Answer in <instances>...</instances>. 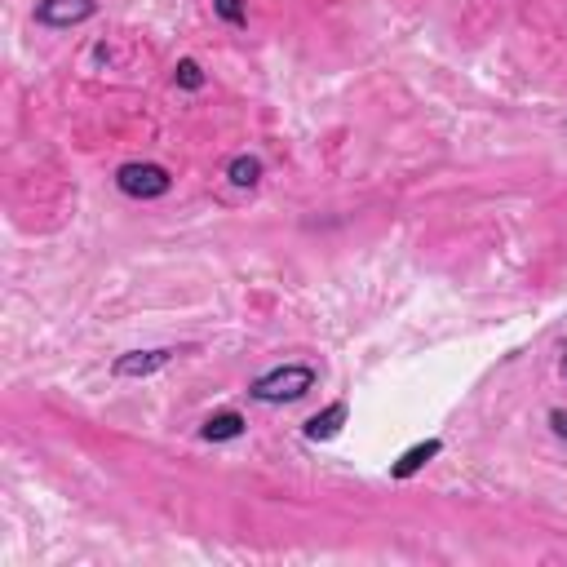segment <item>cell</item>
<instances>
[{
	"mask_svg": "<svg viewBox=\"0 0 567 567\" xmlns=\"http://www.w3.org/2000/svg\"><path fill=\"white\" fill-rule=\"evenodd\" d=\"M311 386H315V368L284 364V368H271V373L257 377L249 386V395L257 404H293V399H302Z\"/></svg>",
	"mask_w": 567,
	"mask_h": 567,
	"instance_id": "cell-1",
	"label": "cell"
},
{
	"mask_svg": "<svg viewBox=\"0 0 567 567\" xmlns=\"http://www.w3.org/2000/svg\"><path fill=\"white\" fill-rule=\"evenodd\" d=\"M116 187L133 195V200H160V195H169L173 178L164 164H151V160H129L116 169Z\"/></svg>",
	"mask_w": 567,
	"mask_h": 567,
	"instance_id": "cell-2",
	"label": "cell"
},
{
	"mask_svg": "<svg viewBox=\"0 0 567 567\" xmlns=\"http://www.w3.org/2000/svg\"><path fill=\"white\" fill-rule=\"evenodd\" d=\"M98 5L94 0H40L36 5V23L40 27H76L85 18H94Z\"/></svg>",
	"mask_w": 567,
	"mask_h": 567,
	"instance_id": "cell-3",
	"label": "cell"
},
{
	"mask_svg": "<svg viewBox=\"0 0 567 567\" xmlns=\"http://www.w3.org/2000/svg\"><path fill=\"white\" fill-rule=\"evenodd\" d=\"M173 359V350H133V355L116 359V377H151Z\"/></svg>",
	"mask_w": 567,
	"mask_h": 567,
	"instance_id": "cell-4",
	"label": "cell"
},
{
	"mask_svg": "<svg viewBox=\"0 0 567 567\" xmlns=\"http://www.w3.org/2000/svg\"><path fill=\"white\" fill-rule=\"evenodd\" d=\"M443 452V443L439 439H426V443H417V448H408L404 457L395 461V466H390V474H395V479H412V474H417L421 466H430V461H435Z\"/></svg>",
	"mask_w": 567,
	"mask_h": 567,
	"instance_id": "cell-5",
	"label": "cell"
},
{
	"mask_svg": "<svg viewBox=\"0 0 567 567\" xmlns=\"http://www.w3.org/2000/svg\"><path fill=\"white\" fill-rule=\"evenodd\" d=\"M346 417H350L346 404H328L324 412H315V417L306 421V439H315V443H319V439H333L337 430L346 426Z\"/></svg>",
	"mask_w": 567,
	"mask_h": 567,
	"instance_id": "cell-6",
	"label": "cell"
},
{
	"mask_svg": "<svg viewBox=\"0 0 567 567\" xmlns=\"http://www.w3.org/2000/svg\"><path fill=\"white\" fill-rule=\"evenodd\" d=\"M209 443H222V439H240L244 435V417L240 412H213L209 421H204V430H200Z\"/></svg>",
	"mask_w": 567,
	"mask_h": 567,
	"instance_id": "cell-7",
	"label": "cell"
},
{
	"mask_svg": "<svg viewBox=\"0 0 567 567\" xmlns=\"http://www.w3.org/2000/svg\"><path fill=\"white\" fill-rule=\"evenodd\" d=\"M226 178L235 182V187H257V178H262V160L253 156H235L231 169H226Z\"/></svg>",
	"mask_w": 567,
	"mask_h": 567,
	"instance_id": "cell-8",
	"label": "cell"
},
{
	"mask_svg": "<svg viewBox=\"0 0 567 567\" xmlns=\"http://www.w3.org/2000/svg\"><path fill=\"white\" fill-rule=\"evenodd\" d=\"M173 80H178L182 89H200V85H204V71H200V63H195V58H182L178 71H173Z\"/></svg>",
	"mask_w": 567,
	"mask_h": 567,
	"instance_id": "cell-9",
	"label": "cell"
},
{
	"mask_svg": "<svg viewBox=\"0 0 567 567\" xmlns=\"http://www.w3.org/2000/svg\"><path fill=\"white\" fill-rule=\"evenodd\" d=\"M213 9H218V14H222L231 27H244V23H249V14H244L240 0H213Z\"/></svg>",
	"mask_w": 567,
	"mask_h": 567,
	"instance_id": "cell-10",
	"label": "cell"
},
{
	"mask_svg": "<svg viewBox=\"0 0 567 567\" xmlns=\"http://www.w3.org/2000/svg\"><path fill=\"white\" fill-rule=\"evenodd\" d=\"M550 426H554V430H559V435L567 439V412H550Z\"/></svg>",
	"mask_w": 567,
	"mask_h": 567,
	"instance_id": "cell-11",
	"label": "cell"
},
{
	"mask_svg": "<svg viewBox=\"0 0 567 567\" xmlns=\"http://www.w3.org/2000/svg\"><path fill=\"white\" fill-rule=\"evenodd\" d=\"M563 373H567V359H563Z\"/></svg>",
	"mask_w": 567,
	"mask_h": 567,
	"instance_id": "cell-12",
	"label": "cell"
}]
</instances>
